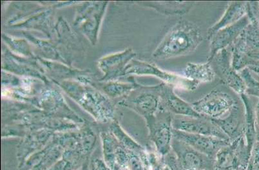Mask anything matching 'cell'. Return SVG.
<instances>
[{
    "label": "cell",
    "instance_id": "cell-1",
    "mask_svg": "<svg viewBox=\"0 0 259 170\" xmlns=\"http://www.w3.org/2000/svg\"><path fill=\"white\" fill-rule=\"evenodd\" d=\"M203 41L201 30L187 20L178 21L160 42L153 53L157 60L188 55L194 53Z\"/></svg>",
    "mask_w": 259,
    "mask_h": 170
},
{
    "label": "cell",
    "instance_id": "cell-2",
    "mask_svg": "<svg viewBox=\"0 0 259 170\" xmlns=\"http://www.w3.org/2000/svg\"><path fill=\"white\" fill-rule=\"evenodd\" d=\"M173 117L170 113L158 110L154 115L146 118L150 140L156 152L162 157L171 151Z\"/></svg>",
    "mask_w": 259,
    "mask_h": 170
},
{
    "label": "cell",
    "instance_id": "cell-3",
    "mask_svg": "<svg viewBox=\"0 0 259 170\" xmlns=\"http://www.w3.org/2000/svg\"><path fill=\"white\" fill-rule=\"evenodd\" d=\"M251 157L244 137L242 136L219 151L214 159L213 170H246Z\"/></svg>",
    "mask_w": 259,
    "mask_h": 170
},
{
    "label": "cell",
    "instance_id": "cell-4",
    "mask_svg": "<svg viewBox=\"0 0 259 170\" xmlns=\"http://www.w3.org/2000/svg\"><path fill=\"white\" fill-rule=\"evenodd\" d=\"M237 103L230 94L213 90L204 98L193 103L192 106L201 116L217 119L228 113Z\"/></svg>",
    "mask_w": 259,
    "mask_h": 170
},
{
    "label": "cell",
    "instance_id": "cell-5",
    "mask_svg": "<svg viewBox=\"0 0 259 170\" xmlns=\"http://www.w3.org/2000/svg\"><path fill=\"white\" fill-rule=\"evenodd\" d=\"M215 75L221 81L237 94H245L246 87L239 73L234 69L232 64V53L230 49H224L219 52L209 61Z\"/></svg>",
    "mask_w": 259,
    "mask_h": 170
},
{
    "label": "cell",
    "instance_id": "cell-6",
    "mask_svg": "<svg viewBox=\"0 0 259 170\" xmlns=\"http://www.w3.org/2000/svg\"><path fill=\"white\" fill-rule=\"evenodd\" d=\"M172 126L173 129L177 131L214 137L231 141L227 135L224 133L212 119L205 117H192L174 115Z\"/></svg>",
    "mask_w": 259,
    "mask_h": 170
},
{
    "label": "cell",
    "instance_id": "cell-7",
    "mask_svg": "<svg viewBox=\"0 0 259 170\" xmlns=\"http://www.w3.org/2000/svg\"><path fill=\"white\" fill-rule=\"evenodd\" d=\"M171 150L183 170H213V158L199 152L183 141L173 138Z\"/></svg>",
    "mask_w": 259,
    "mask_h": 170
},
{
    "label": "cell",
    "instance_id": "cell-8",
    "mask_svg": "<svg viewBox=\"0 0 259 170\" xmlns=\"http://www.w3.org/2000/svg\"><path fill=\"white\" fill-rule=\"evenodd\" d=\"M173 138L188 144L195 150L213 159H215L217 153L221 148L229 145L232 142L214 137L187 133L175 129L173 130Z\"/></svg>",
    "mask_w": 259,
    "mask_h": 170
},
{
    "label": "cell",
    "instance_id": "cell-9",
    "mask_svg": "<svg viewBox=\"0 0 259 170\" xmlns=\"http://www.w3.org/2000/svg\"><path fill=\"white\" fill-rule=\"evenodd\" d=\"M132 72L140 74L150 75L161 79L164 83L171 85L188 91H194L197 89L200 83L192 81L185 76L166 72L160 69L157 66L147 63L139 62L132 68Z\"/></svg>",
    "mask_w": 259,
    "mask_h": 170
},
{
    "label": "cell",
    "instance_id": "cell-10",
    "mask_svg": "<svg viewBox=\"0 0 259 170\" xmlns=\"http://www.w3.org/2000/svg\"><path fill=\"white\" fill-rule=\"evenodd\" d=\"M249 23L250 21L246 15L234 24L224 28L215 33L208 39L210 41V51L208 62L212 60L219 52L232 46Z\"/></svg>",
    "mask_w": 259,
    "mask_h": 170
},
{
    "label": "cell",
    "instance_id": "cell-11",
    "mask_svg": "<svg viewBox=\"0 0 259 170\" xmlns=\"http://www.w3.org/2000/svg\"><path fill=\"white\" fill-rule=\"evenodd\" d=\"M159 110L170 113L173 115L180 116L201 117L195 112L192 104L186 102L174 92L175 87L162 82Z\"/></svg>",
    "mask_w": 259,
    "mask_h": 170
},
{
    "label": "cell",
    "instance_id": "cell-12",
    "mask_svg": "<svg viewBox=\"0 0 259 170\" xmlns=\"http://www.w3.org/2000/svg\"><path fill=\"white\" fill-rule=\"evenodd\" d=\"M63 152L60 145H49L30 156L18 170H49L62 157Z\"/></svg>",
    "mask_w": 259,
    "mask_h": 170
},
{
    "label": "cell",
    "instance_id": "cell-13",
    "mask_svg": "<svg viewBox=\"0 0 259 170\" xmlns=\"http://www.w3.org/2000/svg\"><path fill=\"white\" fill-rule=\"evenodd\" d=\"M213 122L228 137L231 141L244 136L245 111L244 106L237 103L228 112L227 116L212 119Z\"/></svg>",
    "mask_w": 259,
    "mask_h": 170
},
{
    "label": "cell",
    "instance_id": "cell-14",
    "mask_svg": "<svg viewBox=\"0 0 259 170\" xmlns=\"http://www.w3.org/2000/svg\"><path fill=\"white\" fill-rule=\"evenodd\" d=\"M162 84L143 89L141 94L132 101L131 107L145 119L155 114L159 110Z\"/></svg>",
    "mask_w": 259,
    "mask_h": 170
},
{
    "label": "cell",
    "instance_id": "cell-15",
    "mask_svg": "<svg viewBox=\"0 0 259 170\" xmlns=\"http://www.w3.org/2000/svg\"><path fill=\"white\" fill-rule=\"evenodd\" d=\"M246 13L247 2H230L222 17L208 30L207 38L209 39L219 30L237 23L246 16Z\"/></svg>",
    "mask_w": 259,
    "mask_h": 170
},
{
    "label": "cell",
    "instance_id": "cell-16",
    "mask_svg": "<svg viewBox=\"0 0 259 170\" xmlns=\"http://www.w3.org/2000/svg\"><path fill=\"white\" fill-rule=\"evenodd\" d=\"M241 100L245 111V123L244 137L249 152L252 153L256 142V120L255 110L250 99L246 94H241Z\"/></svg>",
    "mask_w": 259,
    "mask_h": 170
},
{
    "label": "cell",
    "instance_id": "cell-17",
    "mask_svg": "<svg viewBox=\"0 0 259 170\" xmlns=\"http://www.w3.org/2000/svg\"><path fill=\"white\" fill-rule=\"evenodd\" d=\"M184 76L199 83H207L215 79L214 72L210 63H188L183 70Z\"/></svg>",
    "mask_w": 259,
    "mask_h": 170
},
{
    "label": "cell",
    "instance_id": "cell-18",
    "mask_svg": "<svg viewBox=\"0 0 259 170\" xmlns=\"http://www.w3.org/2000/svg\"><path fill=\"white\" fill-rule=\"evenodd\" d=\"M196 4L194 2H155L146 4L165 15H181L188 13Z\"/></svg>",
    "mask_w": 259,
    "mask_h": 170
},
{
    "label": "cell",
    "instance_id": "cell-19",
    "mask_svg": "<svg viewBox=\"0 0 259 170\" xmlns=\"http://www.w3.org/2000/svg\"><path fill=\"white\" fill-rule=\"evenodd\" d=\"M119 146L118 142L109 136H104L103 139V159L112 169L115 164V153Z\"/></svg>",
    "mask_w": 259,
    "mask_h": 170
},
{
    "label": "cell",
    "instance_id": "cell-20",
    "mask_svg": "<svg viewBox=\"0 0 259 170\" xmlns=\"http://www.w3.org/2000/svg\"><path fill=\"white\" fill-rule=\"evenodd\" d=\"M239 72L246 87L244 94L248 96L257 97L259 98V81L253 77L251 71L248 68H245Z\"/></svg>",
    "mask_w": 259,
    "mask_h": 170
},
{
    "label": "cell",
    "instance_id": "cell-21",
    "mask_svg": "<svg viewBox=\"0 0 259 170\" xmlns=\"http://www.w3.org/2000/svg\"><path fill=\"white\" fill-rule=\"evenodd\" d=\"M128 167L130 170H144V165L140 155L131 152Z\"/></svg>",
    "mask_w": 259,
    "mask_h": 170
},
{
    "label": "cell",
    "instance_id": "cell-22",
    "mask_svg": "<svg viewBox=\"0 0 259 170\" xmlns=\"http://www.w3.org/2000/svg\"><path fill=\"white\" fill-rule=\"evenodd\" d=\"M246 170H259V143L257 141L254 145L251 157Z\"/></svg>",
    "mask_w": 259,
    "mask_h": 170
},
{
    "label": "cell",
    "instance_id": "cell-23",
    "mask_svg": "<svg viewBox=\"0 0 259 170\" xmlns=\"http://www.w3.org/2000/svg\"><path fill=\"white\" fill-rule=\"evenodd\" d=\"M91 170H113L111 167L106 164L104 160L96 158L92 160Z\"/></svg>",
    "mask_w": 259,
    "mask_h": 170
},
{
    "label": "cell",
    "instance_id": "cell-24",
    "mask_svg": "<svg viewBox=\"0 0 259 170\" xmlns=\"http://www.w3.org/2000/svg\"><path fill=\"white\" fill-rule=\"evenodd\" d=\"M246 68H248L252 72L259 75V61L249 60Z\"/></svg>",
    "mask_w": 259,
    "mask_h": 170
},
{
    "label": "cell",
    "instance_id": "cell-25",
    "mask_svg": "<svg viewBox=\"0 0 259 170\" xmlns=\"http://www.w3.org/2000/svg\"><path fill=\"white\" fill-rule=\"evenodd\" d=\"M255 120H256V125L259 128V101L257 103V105L256 106V108L255 110Z\"/></svg>",
    "mask_w": 259,
    "mask_h": 170
},
{
    "label": "cell",
    "instance_id": "cell-26",
    "mask_svg": "<svg viewBox=\"0 0 259 170\" xmlns=\"http://www.w3.org/2000/svg\"><path fill=\"white\" fill-rule=\"evenodd\" d=\"M77 170H89V160L84 162L82 166Z\"/></svg>",
    "mask_w": 259,
    "mask_h": 170
},
{
    "label": "cell",
    "instance_id": "cell-27",
    "mask_svg": "<svg viewBox=\"0 0 259 170\" xmlns=\"http://www.w3.org/2000/svg\"><path fill=\"white\" fill-rule=\"evenodd\" d=\"M113 170H130L128 166H119L116 164H114V167H113Z\"/></svg>",
    "mask_w": 259,
    "mask_h": 170
},
{
    "label": "cell",
    "instance_id": "cell-28",
    "mask_svg": "<svg viewBox=\"0 0 259 170\" xmlns=\"http://www.w3.org/2000/svg\"><path fill=\"white\" fill-rule=\"evenodd\" d=\"M236 170H244V169H242V168H239V169H236Z\"/></svg>",
    "mask_w": 259,
    "mask_h": 170
}]
</instances>
